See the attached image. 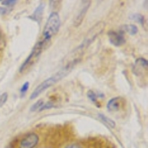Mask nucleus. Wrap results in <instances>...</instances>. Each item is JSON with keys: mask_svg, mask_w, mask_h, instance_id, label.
<instances>
[{"mask_svg": "<svg viewBox=\"0 0 148 148\" xmlns=\"http://www.w3.org/2000/svg\"><path fill=\"white\" fill-rule=\"evenodd\" d=\"M75 65H76V64H73L65 65L63 67L62 69L60 71H59L58 73H56L55 75H53V76H52L51 77L47 79L46 80H45L44 82H42L40 84H39V85L37 86L36 88L34 90V92L31 93V95H30V99H34L36 98L37 96H39L42 92H44L45 90L48 89L49 88H51V86H53L56 82L60 81L61 79H63L64 77H65L67 74L71 72V70L73 68V67Z\"/></svg>", "mask_w": 148, "mask_h": 148, "instance_id": "f257e3e1", "label": "nucleus"}, {"mask_svg": "<svg viewBox=\"0 0 148 148\" xmlns=\"http://www.w3.org/2000/svg\"><path fill=\"white\" fill-rule=\"evenodd\" d=\"M60 18L58 13L52 12L47 18L44 30H43L44 39L42 41L44 42L45 45L49 42L51 38L57 34L60 27Z\"/></svg>", "mask_w": 148, "mask_h": 148, "instance_id": "f03ea898", "label": "nucleus"}, {"mask_svg": "<svg viewBox=\"0 0 148 148\" xmlns=\"http://www.w3.org/2000/svg\"><path fill=\"white\" fill-rule=\"evenodd\" d=\"M104 27H105V23L102 21H100V22H97L96 25L92 26L90 29L88 31L87 33V35H86L85 38H84L83 42L80 45V47L85 51V49H87V47L90 45L91 42L96 39V37L99 34H101L103 30H104Z\"/></svg>", "mask_w": 148, "mask_h": 148, "instance_id": "7ed1b4c3", "label": "nucleus"}, {"mask_svg": "<svg viewBox=\"0 0 148 148\" xmlns=\"http://www.w3.org/2000/svg\"><path fill=\"white\" fill-rule=\"evenodd\" d=\"M45 43L43 41H40L38 43L35 45V46L33 48L32 51L29 54V56H27V58L26 59V60L24 62L23 64H22V66L20 67V69H19V72L22 73L25 70L27 67V66L30 64V62H32L33 60L34 59H36V57H38L40 53H42V50L45 47Z\"/></svg>", "mask_w": 148, "mask_h": 148, "instance_id": "20e7f679", "label": "nucleus"}, {"mask_svg": "<svg viewBox=\"0 0 148 148\" xmlns=\"http://www.w3.org/2000/svg\"><path fill=\"white\" fill-rule=\"evenodd\" d=\"M39 141V136L35 133H30L21 141L19 148H34Z\"/></svg>", "mask_w": 148, "mask_h": 148, "instance_id": "39448f33", "label": "nucleus"}, {"mask_svg": "<svg viewBox=\"0 0 148 148\" xmlns=\"http://www.w3.org/2000/svg\"><path fill=\"white\" fill-rule=\"evenodd\" d=\"M109 37L110 42L114 46L119 47L122 45H124L126 42L125 37L124 36V33L122 31L120 32H116V31H109L108 34Z\"/></svg>", "mask_w": 148, "mask_h": 148, "instance_id": "423d86ee", "label": "nucleus"}, {"mask_svg": "<svg viewBox=\"0 0 148 148\" xmlns=\"http://www.w3.org/2000/svg\"><path fill=\"white\" fill-rule=\"evenodd\" d=\"M147 61L143 58H139L136 59L135 62V64L133 66V71L136 76L141 75L145 71V70L147 69Z\"/></svg>", "mask_w": 148, "mask_h": 148, "instance_id": "0eeeda50", "label": "nucleus"}, {"mask_svg": "<svg viewBox=\"0 0 148 148\" xmlns=\"http://www.w3.org/2000/svg\"><path fill=\"white\" fill-rule=\"evenodd\" d=\"M90 1H87V2H85V3L84 4V6H83L82 8L81 11L79 12V14L76 16V18L74 19L73 25L75 27H79V26L82 24L84 16H85L86 14H87V11H88V8H89L90 5Z\"/></svg>", "mask_w": 148, "mask_h": 148, "instance_id": "6e6552de", "label": "nucleus"}, {"mask_svg": "<svg viewBox=\"0 0 148 148\" xmlns=\"http://www.w3.org/2000/svg\"><path fill=\"white\" fill-rule=\"evenodd\" d=\"M44 3H40V5L36 8V10H34V12L33 13L32 15L30 16H29V18L33 19L34 21H36V22L40 23L41 21H42V15H43V13H44Z\"/></svg>", "mask_w": 148, "mask_h": 148, "instance_id": "1a4fd4ad", "label": "nucleus"}, {"mask_svg": "<svg viewBox=\"0 0 148 148\" xmlns=\"http://www.w3.org/2000/svg\"><path fill=\"white\" fill-rule=\"evenodd\" d=\"M121 100H122V99H121V97H114L113 98V99H111L108 101V104H107V108H108V110H119L120 107H121Z\"/></svg>", "mask_w": 148, "mask_h": 148, "instance_id": "9d476101", "label": "nucleus"}, {"mask_svg": "<svg viewBox=\"0 0 148 148\" xmlns=\"http://www.w3.org/2000/svg\"><path fill=\"white\" fill-rule=\"evenodd\" d=\"M121 31L123 33H128L130 35H136L138 33V27L134 25L128 24V25H125L121 27Z\"/></svg>", "mask_w": 148, "mask_h": 148, "instance_id": "9b49d317", "label": "nucleus"}, {"mask_svg": "<svg viewBox=\"0 0 148 148\" xmlns=\"http://www.w3.org/2000/svg\"><path fill=\"white\" fill-rule=\"evenodd\" d=\"M99 118L104 123H105L107 125L112 128H114L116 127V122L113 121V119H110L109 117H107L106 116L101 114V113H99Z\"/></svg>", "mask_w": 148, "mask_h": 148, "instance_id": "f8f14e48", "label": "nucleus"}, {"mask_svg": "<svg viewBox=\"0 0 148 148\" xmlns=\"http://www.w3.org/2000/svg\"><path fill=\"white\" fill-rule=\"evenodd\" d=\"M44 101L42 99H39V101H37L36 102L34 103L33 104L31 108H30V111H36L38 110H40L41 108L43 106V104H44Z\"/></svg>", "mask_w": 148, "mask_h": 148, "instance_id": "ddd939ff", "label": "nucleus"}, {"mask_svg": "<svg viewBox=\"0 0 148 148\" xmlns=\"http://www.w3.org/2000/svg\"><path fill=\"white\" fill-rule=\"evenodd\" d=\"M130 18H131V19H133V20L136 21V22H139L141 24H143L144 22H145V17L143 16L141 14H135L131 15L130 16Z\"/></svg>", "mask_w": 148, "mask_h": 148, "instance_id": "4468645a", "label": "nucleus"}, {"mask_svg": "<svg viewBox=\"0 0 148 148\" xmlns=\"http://www.w3.org/2000/svg\"><path fill=\"white\" fill-rule=\"evenodd\" d=\"M87 96L89 98V99L92 102H96V101H97V95L92 90H88V92H87Z\"/></svg>", "mask_w": 148, "mask_h": 148, "instance_id": "2eb2a0df", "label": "nucleus"}, {"mask_svg": "<svg viewBox=\"0 0 148 148\" xmlns=\"http://www.w3.org/2000/svg\"><path fill=\"white\" fill-rule=\"evenodd\" d=\"M54 107V103L53 101H47V102L44 103L43 106L41 108V109L39 110V111H43L47 109H51V108H53Z\"/></svg>", "mask_w": 148, "mask_h": 148, "instance_id": "dca6fc26", "label": "nucleus"}, {"mask_svg": "<svg viewBox=\"0 0 148 148\" xmlns=\"http://www.w3.org/2000/svg\"><path fill=\"white\" fill-rule=\"evenodd\" d=\"M8 100V93L4 92L0 96V107L3 106Z\"/></svg>", "mask_w": 148, "mask_h": 148, "instance_id": "f3484780", "label": "nucleus"}, {"mask_svg": "<svg viewBox=\"0 0 148 148\" xmlns=\"http://www.w3.org/2000/svg\"><path fill=\"white\" fill-rule=\"evenodd\" d=\"M29 85H30V84H29L28 82H26L24 83V84H23V85H22V88H21V89H20L21 94L24 95V94H25V93L26 92H27V90H28Z\"/></svg>", "mask_w": 148, "mask_h": 148, "instance_id": "a211bd4d", "label": "nucleus"}, {"mask_svg": "<svg viewBox=\"0 0 148 148\" xmlns=\"http://www.w3.org/2000/svg\"><path fill=\"white\" fill-rule=\"evenodd\" d=\"M16 3V1H13V0H10V1H2V5H14Z\"/></svg>", "mask_w": 148, "mask_h": 148, "instance_id": "6ab92c4d", "label": "nucleus"}, {"mask_svg": "<svg viewBox=\"0 0 148 148\" xmlns=\"http://www.w3.org/2000/svg\"><path fill=\"white\" fill-rule=\"evenodd\" d=\"M8 13V9L5 8L0 7V15H5Z\"/></svg>", "mask_w": 148, "mask_h": 148, "instance_id": "aec40b11", "label": "nucleus"}, {"mask_svg": "<svg viewBox=\"0 0 148 148\" xmlns=\"http://www.w3.org/2000/svg\"><path fill=\"white\" fill-rule=\"evenodd\" d=\"M65 148H82L79 145H76V144H73V145H70L66 146Z\"/></svg>", "mask_w": 148, "mask_h": 148, "instance_id": "412c9836", "label": "nucleus"}, {"mask_svg": "<svg viewBox=\"0 0 148 148\" xmlns=\"http://www.w3.org/2000/svg\"><path fill=\"white\" fill-rule=\"evenodd\" d=\"M4 45V39L2 34H0V47H2Z\"/></svg>", "mask_w": 148, "mask_h": 148, "instance_id": "4be33fe9", "label": "nucleus"}, {"mask_svg": "<svg viewBox=\"0 0 148 148\" xmlns=\"http://www.w3.org/2000/svg\"><path fill=\"white\" fill-rule=\"evenodd\" d=\"M9 148H13V147H9Z\"/></svg>", "mask_w": 148, "mask_h": 148, "instance_id": "5701e85b", "label": "nucleus"}]
</instances>
